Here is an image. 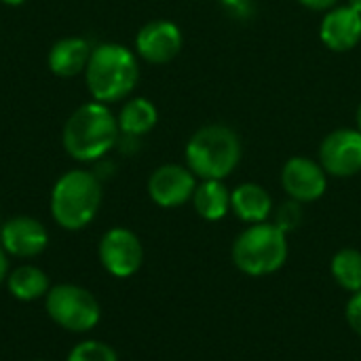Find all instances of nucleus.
<instances>
[{"label":"nucleus","instance_id":"2","mask_svg":"<svg viewBox=\"0 0 361 361\" xmlns=\"http://www.w3.org/2000/svg\"><path fill=\"white\" fill-rule=\"evenodd\" d=\"M140 80V63L135 51L118 42H102L93 47L85 82L95 102L114 104L127 99Z\"/></svg>","mask_w":361,"mask_h":361},{"label":"nucleus","instance_id":"4","mask_svg":"<svg viewBox=\"0 0 361 361\" xmlns=\"http://www.w3.org/2000/svg\"><path fill=\"white\" fill-rule=\"evenodd\" d=\"M102 207V180L87 169H70L51 190V216L66 231H82Z\"/></svg>","mask_w":361,"mask_h":361},{"label":"nucleus","instance_id":"16","mask_svg":"<svg viewBox=\"0 0 361 361\" xmlns=\"http://www.w3.org/2000/svg\"><path fill=\"white\" fill-rule=\"evenodd\" d=\"M123 137H142L159 123V110L148 97H127L116 114Z\"/></svg>","mask_w":361,"mask_h":361},{"label":"nucleus","instance_id":"19","mask_svg":"<svg viewBox=\"0 0 361 361\" xmlns=\"http://www.w3.org/2000/svg\"><path fill=\"white\" fill-rule=\"evenodd\" d=\"M330 273L334 281L349 294L361 290V252L355 247L338 250L330 262Z\"/></svg>","mask_w":361,"mask_h":361},{"label":"nucleus","instance_id":"29","mask_svg":"<svg viewBox=\"0 0 361 361\" xmlns=\"http://www.w3.org/2000/svg\"><path fill=\"white\" fill-rule=\"evenodd\" d=\"M34 361H44V360H34Z\"/></svg>","mask_w":361,"mask_h":361},{"label":"nucleus","instance_id":"14","mask_svg":"<svg viewBox=\"0 0 361 361\" xmlns=\"http://www.w3.org/2000/svg\"><path fill=\"white\" fill-rule=\"evenodd\" d=\"M231 212L250 226L269 222L275 212V203L264 186L256 182H243L231 190Z\"/></svg>","mask_w":361,"mask_h":361},{"label":"nucleus","instance_id":"17","mask_svg":"<svg viewBox=\"0 0 361 361\" xmlns=\"http://www.w3.org/2000/svg\"><path fill=\"white\" fill-rule=\"evenodd\" d=\"M190 203L203 220L220 222L231 214V188L224 180H199Z\"/></svg>","mask_w":361,"mask_h":361},{"label":"nucleus","instance_id":"11","mask_svg":"<svg viewBox=\"0 0 361 361\" xmlns=\"http://www.w3.org/2000/svg\"><path fill=\"white\" fill-rule=\"evenodd\" d=\"M328 178L322 163L309 157H292L281 167V186L298 203L319 201L328 190Z\"/></svg>","mask_w":361,"mask_h":361},{"label":"nucleus","instance_id":"25","mask_svg":"<svg viewBox=\"0 0 361 361\" xmlns=\"http://www.w3.org/2000/svg\"><path fill=\"white\" fill-rule=\"evenodd\" d=\"M6 277H8V254L0 245V286L6 281Z\"/></svg>","mask_w":361,"mask_h":361},{"label":"nucleus","instance_id":"24","mask_svg":"<svg viewBox=\"0 0 361 361\" xmlns=\"http://www.w3.org/2000/svg\"><path fill=\"white\" fill-rule=\"evenodd\" d=\"M298 4H302L309 11H317V13H326L330 8H334L338 4V0H298Z\"/></svg>","mask_w":361,"mask_h":361},{"label":"nucleus","instance_id":"27","mask_svg":"<svg viewBox=\"0 0 361 361\" xmlns=\"http://www.w3.org/2000/svg\"><path fill=\"white\" fill-rule=\"evenodd\" d=\"M347 4L361 15V0H347Z\"/></svg>","mask_w":361,"mask_h":361},{"label":"nucleus","instance_id":"6","mask_svg":"<svg viewBox=\"0 0 361 361\" xmlns=\"http://www.w3.org/2000/svg\"><path fill=\"white\" fill-rule=\"evenodd\" d=\"M44 309L59 328L74 334L91 332L102 319L97 298L89 290L74 283L53 286L44 296Z\"/></svg>","mask_w":361,"mask_h":361},{"label":"nucleus","instance_id":"12","mask_svg":"<svg viewBox=\"0 0 361 361\" xmlns=\"http://www.w3.org/2000/svg\"><path fill=\"white\" fill-rule=\"evenodd\" d=\"M0 245L8 256L34 258L49 245V233L44 224L32 216H15L0 228Z\"/></svg>","mask_w":361,"mask_h":361},{"label":"nucleus","instance_id":"21","mask_svg":"<svg viewBox=\"0 0 361 361\" xmlns=\"http://www.w3.org/2000/svg\"><path fill=\"white\" fill-rule=\"evenodd\" d=\"M273 216H275V224L286 233V235H290V233H294V231H298L300 228V224H302V203H298V201H294V199H288V201H283L275 212H273Z\"/></svg>","mask_w":361,"mask_h":361},{"label":"nucleus","instance_id":"28","mask_svg":"<svg viewBox=\"0 0 361 361\" xmlns=\"http://www.w3.org/2000/svg\"><path fill=\"white\" fill-rule=\"evenodd\" d=\"M355 129L361 131V104L357 106V112H355Z\"/></svg>","mask_w":361,"mask_h":361},{"label":"nucleus","instance_id":"18","mask_svg":"<svg viewBox=\"0 0 361 361\" xmlns=\"http://www.w3.org/2000/svg\"><path fill=\"white\" fill-rule=\"evenodd\" d=\"M4 283L8 288V294L21 302H32V300L44 298L47 292L51 290L49 275L34 264H21V267L8 271V277Z\"/></svg>","mask_w":361,"mask_h":361},{"label":"nucleus","instance_id":"26","mask_svg":"<svg viewBox=\"0 0 361 361\" xmlns=\"http://www.w3.org/2000/svg\"><path fill=\"white\" fill-rule=\"evenodd\" d=\"M2 4H6V6H21V4H25L27 0H0Z\"/></svg>","mask_w":361,"mask_h":361},{"label":"nucleus","instance_id":"23","mask_svg":"<svg viewBox=\"0 0 361 361\" xmlns=\"http://www.w3.org/2000/svg\"><path fill=\"white\" fill-rule=\"evenodd\" d=\"M345 317H347V324L351 326V330L361 336V290L351 294L347 309H345Z\"/></svg>","mask_w":361,"mask_h":361},{"label":"nucleus","instance_id":"1","mask_svg":"<svg viewBox=\"0 0 361 361\" xmlns=\"http://www.w3.org/2000/svg\"><path fill=\"white\" fill-rule=\"evenodd\" d=\"M121 140L116 114L108 104L87 102L78 106L63 125L61 142L66 152L80 163L102 161Z\"/></svg>","mask_w":361,"mask_h":361},{"label":"nucleus","instance_id":"15","mask_svg":"<svg viewBox=\"0 0 361 361\" xmlns=\"http://www.w3.org/2000/svg\"><path fill=\"white\" fill-rule=\"evenodd\" d=\"M91 42L80 36H68L57 40L49 51V70L59 78H74L85 74L89 57H91Z\"/></svg>","mask_w":361,"mask_h":361},{"label":"nucleus","instance_id":"3","mask_svg":"<svg viewBox=\"0 0 361 361\" xmlns=\"http://www.w3.org/2000/svg\"><path fill=\"white\" fill-rule=\"evenodd\" d=\"M243 146L239 133L222 123L197 129L184 148L186 167L199 180H226L241 163Z\"/></svg>","mask_w":361,"mask_h":361},{"label":"nucleus","instance_id":"8","mask_svg":"<svg viewBox=\"0 0 361 361\" xmlns=\"http://www.w3.org/2000/svg\"><path fill=\"white\" fill-rule=\"evenodd\" d=\"M319 163L332 178H353L361 173V131L334 129L319 144Z\"/></svg>","mask_w":361,"mask_h":361},{"label":"nucleus","instance_id":"10","mask_svg":"<svg viewBox=\"0 0 361 361\" xmlns=\"http://www.w3.org/2000/svg\"><path fill=\"white\" fill-rule=\"evenodd\" d=\"M184 47V34L178 23L169 19H152L135 34V55L148 63H169L180 55Z\"/></svg>","mask_w":361,"mask_h":361},{"label":"nucleus","instance_id":"5","mask_svg":"<svg viewBox=\"0 0 361 361\" xmlns=\"http://www.w3.org/2000/svg\"><path fill=\"white\" fill-rule=\"evenodd\" d=\"M290 254L288 235L275 222L250 224L233 243V264L247 277H267L277 273Z\"/></svg>","mask_w":361,"mask_h":361},{"label":"nucleus","instance_id":"7","mask_svg":"<svg viewBox=\"0 0 361 361\" xmlns=\"http://www.w3.org/2000/svg\"><path fill=\"white\" fill-rule=\"evenodd\" d=\"M97 256L102 267L112 277L127 279L142 269L144 245L133 231L125 226H114L102 235L97 245Z\"/></svg>","mask_w":361,"mask_h":361},{"label":"nucleus","instance_id":"13","mask_svg":"<svg viewBox=\"0 0 361 361\" xmlns=\"http://www.w3.org/2000/svg\"><path fill=\"white\" fill-rule=\"evenodd\" d=\"M324 47L334 53H347L361 42V15L349 4H336L326 11L319 23Z\"/></svg>","mask_w":361,"mask_h":361},{"label":"nucleus","instance_id":"20","mask_svg":"<svg viewBox=\"0 0 361 361\" xmlns=\"http://www.w3.org/2000/svg\"><path fill=\"white\" fill-rule=\"evenodd\" d=\"M66 361H118V355L108 343L91 338L74 345Z\"/></svg>","mask_w":361,"mask_h":361},{"label":"nucleus","instance_id":"9","mask_svg":"<svg viewBox=\"0 0 361 361\" xmlns=\"http://www.w3.org/2000/svg\"><path fill=\"white\" fill-rule=\"evenodd\" d=\"M197 184H199V178L186 165L165 163L150 173L148 195L154 205L173 209V207L186 205L192 199Z\"/></svg>","mask_w":361,"mask_h":361},{"label":"nucleus","instance_id":"22","mask_svg":"<svg viewBox=\"0 0 361 361\" xmlns=\"http://www.w3.org/2000/svg\"><path fill=\"white\" fill-rule=\"evenodd\" d=\"M220 8L237 21H247L256 13V0H218Z\"/></svg>","mask_w":361,"mask_h":361}]
</instances>
